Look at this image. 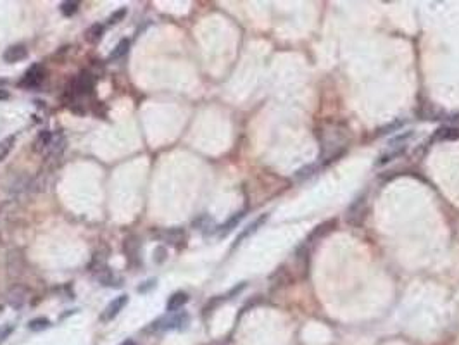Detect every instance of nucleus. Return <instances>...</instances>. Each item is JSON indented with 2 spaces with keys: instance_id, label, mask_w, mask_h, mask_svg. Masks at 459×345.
Instances as JSON below:
<instances>
[{
  "instance_id": "18",
  "label": "nucleus",
  "mask_w": 459,
  "mask_h": 345,
  "mask_svg": "<svg viewBox=\"0 0 459 345\" xmlns=\"http://www.w3.org/2000/svg\"><path fill=\"white\" fill-rule=\"evenodd\" d=\"M78 7H79L78 2H62V4H61V12L69 18V16H73L75 12H78Z\"/></svg>"
},
{
  "instance_id": "23",
  "label": "nucleus",
  "mask_w": 459,
  "mask_h": 345,
  "mask_svg": "<svg viewBox=\"0 0 459 345\" xmlns=\"http://www.w3.org/2000/svg\"><path fill=\"white\" fill-rule=\"evenodd\" d=\"M121 345H136V344H135V340H125Z\"/></svg>"
},
{
  "instance_id": "15",
  "label": "nucleus",
  "mask_w": 459,
  "mask_h": 345,
  "mask_svg": "<svg viewBox=\"0 0 459 345\" xmlns=\"http://www.w3.org/2000/svg\"><path fill=\"white\" fill-rule=\"evenodd\" d=\"M266 220H268V214H262V216H261V218H257V220H255V221H254V223H252V224H251V226H249V228H247V230H245V231H244V233H242V235H240V237H238V238H237V242H235V245H238V244H240V242H242V240H244V238H247V237H249V235H252V233H254V231H255V230H257V228H259V226H261V224H262V223H264V221H266Z\"/></svg>"
},
{
  "instance_id": "4",
  "label": "nucleus",
  "mask_w": 459,
  "mask_h": 345,
  "mask_svg": "<svg viewBox=\"0 0 459 345\" xmlns=\"http://www.w3.org/2000/svg\"><path fill=\"white\" fill-rule=\"evenodd\" d=\"M187 302H188V295L185 294V292H175V294L168 298V302H166V311L176 313V311L181 309Z\"/></svg>"
},
{
  "instance_id": "20",
  "label": "nucleus",
  "mask_w": 459,
  "mask_h": 345,
  "mask_svg": "<svg viewBox=\"0 0 459 345\" xmlns=\"http://www.w3.org/2000/svg\"><path fill=\"white\" fill-rule=\"evenodd\" d=\"M166 255H168V252H166V248L162 247V245L155 247V250H154V261H155V263L162 264L166 261Z\"/></svg>"
},
{
  "instance_id": "7",
  "label": "nucleus",
  "mask_w": 459,
  "mask_h": 345,
  "mask_svg": "<svg viewBox=\"0 0 459 345\" xmlns=\"http://www.w3.org/2000/svg\"><path fill=\"white\" fill-rule=\"evenodd\" d=\"M187 321H188V314L178 313L176 316L168 318V320H162V324L157 328H161V330H175V328H183L185 324H187Z\"/></svg>"
},
{
  "instance_id": "9",
  "label": "nucleus",
  "mask_w": 459,
  "mask_h": 345,
  "mask_svg": "<svg viewBox=\"0 0 459 345\" xmlns=\"http://www.w3.org/2000/svg\"><path fill=\"white\" fill-rule=\"evenodd\" d=\"M64 147H66V138H64V135L62 133H57V135H54L52 137V142H51V145H49V155L47 157L49 159H52V157H59V155L62 154V150H64Z\"/></svg>"
},
{
  "instance_id": "21",
  "label": "nucleus",
  "mask_w": 459,
  "mask_h": 345,
  "mask_svg": "<svg viewBox=\"0 0 459 345\" xmlns=\"http://www.w3.org/2000/svg\"><path fill=\"white\" fill-rule=\"evenodd\" d=\"M12 331H14V326H12V324H5V326L0 328V344H2V342H4L5 338L12 333Z\"/></svg>"
},
{
  "instance_id": "3",
  "label": "nucleus",
  "mask_w": 459,
  "mask_h": 345,
  "mask_svg": "<svg viewBox=\"0 0 459 345\" xmlns=\"http://www.w3.org/2000/svg\"><path fill=\"white\" fill-rule=\"evenodd\" d=\"M42 79H43V69L40 68V66H31V68L28 69V73L25 74V78H23L21 86L35 88V86H38L40 83H42Z\"/></svg>"
},
{
  "instance_id": "1",
  "label": "nucleus",
  "mask_w": 459,
  "mask_h": 345,
  "mask_svg": "<svg viewBox=\"0 0 459 345\" xmlns=\"http://www.w3.org/2000/svg\"><path fill=\"white\" fill-rule=\"evenodd\" d=\"M126 304H128V295H119V297H116L114 300H111V302L107 304V307H105L104 313H102L101 320H102V321H111V320H114V318L118 316V314L121 313L123 309H125Z\"/></svg>"
},
{
  "instance_id": "17",
  "label": "nucleus",
  "mask_w": 459,
  "mask_h": 345,
  "mask_svg": "<svg viewBox=\"0 0 459 345\" xmlns=\"http://www.w3.org/2000/svg\"><path fill=\"white\" fill-rule=\"evenodd\" d=\"M242 218H244V212H238V214H235L233 218H230V220L226 221V223L221 226V233H223V235H225V233H228V231L231 230V228H233V226H237V223L242 220Z\"/></svg>"
},
{
  "instance_id": "8",
  "label": "nucleus",
  "mask_w": 459,
  "mask_h": 345,
  "mask_svg": "<svg viewBox=\"0 0 459 345\" xmlns=\"http://www.w3.org/2000/svg\"><path fill=\"white\" fill-rule=\"evenodd\" d=\"M52 137H54V133H52V131H49V129H43V131H40V133L36 135L35 142H33V150H35V152L47 150L49 145H51V142H52Z\"/></svg>"
},
{
  "instance_id": "6",
  "label": "nucleus",
  "mask_w": 459,
  "mask_h": 345,
  "mask_svg": "<svg viewBox=\"0 0 459 345\" xmlns=\"http://www.w3.org/2000/svg\"><path fill=\"white\" fill-rule=\"evenodd\" d=\"M459 138V128L456 126H442L435 131L434 138L430 142H445V140H454Z\"/></svg>"
},
{
  "instance_id": "2",
  "label": "nucleus",
  "mask_w": 459,
  "mask_h": 345,
  "mask_svg": "<svg viewBox=\"0 0 459 345\" xmlns=\"http://www.w3.org/2000/svg\"><path fill=\"white\" fill-rule=\"evenodd\" d=\"M92 90H94V76L90 74V73L83 71L75 79V92L79 95H88L92 94Z\"/></svg>"
},
{
  "instance_id": "13",
  "label": "nucleus",
  "mask_w": 459,
  "mask_h": 345,
  "mask_svg": "<svg viewBox=\"0 0 459 345\" xmlns=\"http://www.w3.org/2000/svg\"><path fill=\"white\" fill-rule=\"evenodd\" d=\"M14 144H16L14 135H9V137H5L4 140H0V162L5 161V157L9 155V152H11L12 147H14Z\"/></svg>"
},
{
  "instance_id": "14",
  "label": "nucleus",
  "mask_w": 459,
  "mask_h": 345,
  "mask_svg": "<svg viewBox=\"0 0 459 345\" xmlns=\"http://www.w3.org/2000/svg\"><path fill=\"white\" fill-rule=\"evenodd\" d=\"M128 50H129V40L128 38H123L121 42L116 45L114 49H112V52H111V55L109 57L114 61V59H121L123 55H126L128 54Z\"/></svg>"
},
{
  "instance_id": "22",
  "label": "nucleus",
  "mask_w": 459,
  "mask_h": 345,
  "mask_svg": "<svg viewBox=\"0 0 459 345\" xmlns=\"http://www.w3.org/2000/svg\"><path fill=\"white\" fill-rule=\"evenodd\" d=\"M9 99V94L5 90H0V100H7Z\"/></svg>"
},
{
  "instance_id": "5",
  "label": "nucleus",
  "mask_w": 459,
  "mask_h": 345,
  "mask_svg": "<svg viewBox=\"0 0 459 345\" xmlns=\"http://www.w3.org/2000/svg\"><path fill=\"white\" fill-rule=\"evenodd\" d=\"M28 57V50H26L25 45H12V47H9L7 50L4 52V61L5 62H19L23 61V59Z\"/></svg>"
},
{
  "instance_id": "11",
  "label": "nucleus",
  "mask_w": 459,
  "mask_h": 345,
  "mask_svg": "<svg viewBox=\"0 0 459 345\" xmlns=\"http://www.w3.org/2000/svg\"><path fill=\"white\" fill-rule=\"evenodd\" d=\"M25 297H26V294H25V290L23 288H12L11 292H9V297H7V300H9V304H11L12 307H21L23 304H25Z\"/></svg>"
},
{
  "instance_id": "12",
  "label": "nucleus",
  "mask_w": 459,
  "mask_h": 345,
  "mask_svg": "<svg viewBox=\"0 0 459 345\" xmlns=\"http://www.w3.org/2000/svg\"><path fill=\"white\" fill-rule=\"evenodd\" d=\"M162 238L166 242H169L171 245H178V242H185V233L179 228H175V230H166L162 231Z\"/></svg>"
},
{
  "instance_id": "10",
  "label": "nucleus",
  "mask_w": 459,
  "mask_h": 345,
  "mask_svg": "<svg viewBox=\"0 0 459 345\" xmlns=\"http://www.w3.org/2000/svg\"><path fill=\"white\" fill-rule=\"evenodd\" d=\"M102 35H104V25H101V23H95V25H92L88 29H86L85 33V38L88 43H99L102 38Z\"/></svg>"
},
{
  "instance_id": "16",
  "label": "nucleus",
  "mask_w": 459,
  "mask_h": 345,
  "mask_svg": "<svg viewBox=\"0 0 459 345\" xmlns=\"http://www.w3.org/2000/svg\"><path fill=\"white\" fill-rule=\"evenodd\" d=\"M51 326V321L47 320V318H35V320H31L28 323V328L31 331H42V330H47V328Z\"/></svg>"
},
{
  "instance_id": "19",
  "label": "nucleus",
  "mask_w": 459,
  "mask_h": 345,
  "mask_svg": "<svg viewBox=\"0 0 459 345\" xmlns=\"http://www.w3.org/2000/svg\"><path fill=\"white\" fill-rule=\"evenodd\" d=\"M126 9L123 7V9H119V11H116V12H112L111 16H109V19H107V25L109 26H114V25H118L119 21H123L125 19V16H126Z\"/></svg>"
}]
</instances>
